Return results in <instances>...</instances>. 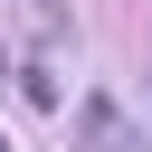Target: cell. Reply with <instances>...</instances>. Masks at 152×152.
I'll return each instance as SVG.
<instances>
[{"label": "cell", "instance_id": "cell-1", "mask_svg": "<svg viewBox=\"0 0 152 152\" xmlns=\"http://www.w3.org/2000/svg\"><path fill=\"white\" fill-rule=\"evenodd\" d=\"M0 152H10V133H0Z\"/></svg>", "mask_w": 152, "mask_h": 152}, {"label": "cell", "instance_id": "cell-2", "mask_svg": "<svg viewBox=\"0 0 152 152\" xmlns=\"http://www.w3.org/2000/svg\"><path fill=\"white\" fill-rule=\"evenodd\" d=\"M142 76H152V66H142Z\"/></svg>", "mask_w": 152, "mask_h": 152}]
</instances>
